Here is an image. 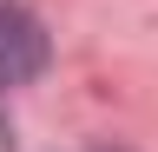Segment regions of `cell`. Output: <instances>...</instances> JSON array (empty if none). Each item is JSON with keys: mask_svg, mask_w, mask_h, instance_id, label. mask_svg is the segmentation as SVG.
<instances>
[{"mask_svg": "<svg viewBox=\"0 0 158 152\" xmlns=\"http://www.w3.org/2000/svg\"><path fill=\"white\" fill-rule=\"evenodd\" d=\"M46 27L33 20L20 0H0V86H27L46 73Z\"/></svg>", "mask_w": 158, "mask_h": 152, "instance_id": "6da1fadb", "label": "cell"}]
</instances>
